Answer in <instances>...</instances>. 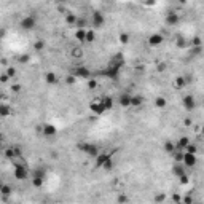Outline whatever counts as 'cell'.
Here are the masks:
<instances>
[{
	"label": "cell",
	"instance_id": "obj_1",
	"mask_svg": "<svg viewBox=\"0 0 204 204\" xmlns=\"http://www.w3.org/2000/svg\"><path fill=\"white\" fill-rule=\"evenodd\" d=\"M78 150H82L83 153H86L88 156H92V158H96L99 155V148L94 145V144H78Z\"/></svg>",
	"mask_w": 204,
	"mask_h": 204
},
{
	"label": "cell",
	"instance_id": "obj_2",
	"mask_svg": "<svg viewBox=\"0 0 204 204\" xmlns=\"http://www.w3.org/2000/svg\"><path fill=\"white\" fill-rule=\"evenodd\" d=\"M13 176L18 180H24L27 177V164H13Z\"/></svg>",
	"mask_w": 204,
	"mask_h": 204
},
{
	"label": "cell",
	"instance_id": "obj_3",
	"mask_svg": "<svg viewBox=\"0 0 204 204\" xmlns=\"http://www.w3.org/2000/svg\"><path fill=\"white\" fill-rule=\"evenodd\" d=\"M37 26V18L34 15H27L26 18H22V21H21V27L24 30H30V29H34Z\"/></svg>",
	"mask_w": 204,
	"mask_h": 204
},
{
	"label": "cell",
	"instance_id": "obj_4",
	"mask_svg": "<svg viewBox=\"0 0 204 204\" xmlns=\"http://www.w3.org/2000/svg\"><path fill=\"white\" fill-rule=\"evenodd\" d=\"M104 22H105V18H104V15L101 13V11H94V13H92V16H91V26L96 27V29H99V27L104 26Z\"/></svg>",
	"mask_w": 204,
	"mask_h": 204
},
{
	"label": "cell",
	"instance_id": "obj_5",
	"mask_svg": "<svg viewBox=\"0 0 204 204\" xmlns=\"http://www.w3.org/2000/svg\"><path fill=\"white\" fill-rule=\"evenodd\" d=\"M89 110L94 115H102L104 112H105V107H104V104L101 102V99H96V101H92L89 104Z\"/></svg>",
	"mask_w": 204,
	"mask_h": 204
},
{
	"label": "cell",
	"instance_id": "obj_6",
	"mask_svg": "<svg viewBox=\"0 0 204 204\" xmlns=\"http://www.w3.org/2000/svg\"><path fill=\"white\" fill-rule=\"evenodd\" d=\"M182 164L187 166V168H191V166L196 164V153H183V159H182Z\"/></svg>",
	"mask_w": 204,
	"mask_h": 204
},
{
	"label": "cell",
	"instance_id": "obj_7",
	"mask_svg": "<svg viewBox=\"0 0 204 204\" xmlns=\"http://www.w3.org/2000/svg\"><path fill=\"white\" fill-rule=\"evenodd\" d=\"M73 75H75L77 78H89L91 72H89V69H86L85 65H78L77 69L73 70Z\"/></svg>",
	"mask_w": 204,
	"mask_h": 204
},
{
	"label": "cell",
	"instance_id": "obj_8",
	"mask_svg": "<svg viewBox=\"0 0 204 204\" xmlns=\"http://www.w3.org/2000/svg\"><path fill=\"white\" fill-rule=\"evenodd\" d=\"M18 155H22V152H21V148L16 147V145H13V147H10V148H7V150H5V156H7L8 159H13V158L18 156Z\"/></svg>",
	"mask_w": 204,
	"mask_h": 204
},
{
	"label": "cell",
	"instance_id": "obj_9",
	"mask_svg": "<svg viewBox=\"0 0 204 204\" xmlns=\"http://www.w3.org/2000/svg\"><path fill=\"white\" fill-rule=\"evenodd\" d=\"M166 24H168V26H176V24H179V13L169 11V13L166 15Z\"/></svg>",
	"mask_w": 204,
	"mask_h": 204
},
{
	"label": "cell",
	"instance_id": "obj_10",
	"mask_svg": "<svg viewBox=\"0 0 204 204\" xmlns=\"http://www.w3.org/2000/svg\"><path fill=\"white\" fill-rule=\"evenodd\" d=\"M42 132H43V135H46V137H53V135H56L58 129L54 125H45L42 129Z\"/></svg>",
	"mask_w": 204,
	"mask_h": 204
},
{
	"label": "cell",
	"instance_id": "obj_11",
	"mask_svg": "<svg viewBox=\"0 0 204 204\" xmlns=\"http://www.w3.org/2000/svg\"><path fill=\"white\" fill-rule=\"evenodd\" d=\"M131 94H128V92H123V94L118 97V104L121 107H129L131 105Z\"/></svg>",
	"mask_w": 204,
	"mask_h": 204
},
{
	"label": "cell",
	"instance_id": "obj_12",
	"mask_svg": "<svg viewBox=\"0 0 204 204\" xmlns=\"http://www.w3.org/2000/svg\"><path fill=\"white\" fill-rule=\"evenodd\" d=\"M163 35L161 34H153V35H150V38H148V42H150V45L152 46H158V45H161L163 43Z\"/></svg>",
	"mask_w": 204,
	"mask_h": 204
},
{
	"label": "cell",
	"instance_id": "obj_13",
	"mask_svg": "<svg viewBox=\"0 0 204 204\" xmlns=\"http://www.w3.org/2000/svg\"><path fill=\"white\" fill-rule=\"evenodd\" d=\"M183 105H185V109H187L188 110V112H190V110H193L195 109V97L193 96H185L183 97Z\"/></svg>",
	"mask_w": 204,
	"mask_h": 204
},
{
	"label": "cell",
	"instance_id": "obj_14",
	"mask_svg": "<svg viewBox=\"0 0 204 204\" xmlns=\"http://www.w3.org/2000/svg\"><path fill=\"white\" fill-rule=\"evenodd\" d=\"M110 155H112V153H101V152H99V155L96 156V168H101L102 163L105 161Z\"/></svg>",
	"mask_w": 204,
	"mask_h": 204
},
{
	"label": "cell",
	"instance_id": "obj_15",
	"mask_svg": "<svg viewBox=\"0 0 204 204\" xmlns=\"http://www.w3.org/2000/svg\"><path fill=\"white\" fill-rule=\"evenodd\" d=\"M101 102L104 104V107H105V110H110L113 107V99L110 96H102L101 97Z\"/></svg>",
	"mask_w": 204,
	"mask_h": 204
},
{
	"label": "cell",
	"instance_id": "obj_16",
	"mask_svg": "<svg viewBox=\"0 0 204 204\" xmlns=\"http://www.w3.org/2000/svg\"><path fill=\"white\" fill-rule=\"evenodd\" d=\"M11 115V107L10 105H7V104H2L0 102V116H10Z\"/></svg>",
	"mask_w": 204,
	"mask_h": 204
},
{
	"label": "cell",
	"instance_id": "obj_17",
	"mask_svg": "<svg viewBox=\"0 0 204 204\" xmlns=\"http://www.w3.org/2000/svg\"><path fill=\"white\" fill-rule=\"evenodd\" d=\"M77 15H73V13H67L65 15V22L69 24V26H75V22H77Z\"/></svg>",
	"mask_w": 204,
	"mask_h": 204
},
{
	"label": "cell",
	"instance_id": "obj_18",
	"mask_svg": "<svg viewBox=\"0 0 204 204\" xmlns=\"http://www.w3.org/2000/svg\"><path fill=\"white\" fill-rule=\"evenodd\" d=\"M142 102H144V97L142 96H132L131 97V105L132 107H140Z\"/></svg>",
	"mask_w": 204,
	"mask_h": 204
},
{
	"label": "cell",
	"instance_id": "obj_19",
	"mask_svg": "<svg viewBox=\"0 0 204 204\" xmlns=\"http://www.w3.org/2000/svg\"><path fill=\"white\" fill-rule=\"evenodd\" d=\"M46 83H48V85H56V83H58V77H56V73H53V72L46 73Z\"/></svg>",
	"mask_w": 204,
	"mask_h": 204
},
{
	"label": "cell",
	"instance_id": "obj_20",
	"mask_svg": "<svg viewBox=\"0 0 204 204\" xmlns=\"http://www.w3.org/2000/svg\"><path fill=\"white\" fill-rule=\"evenodd\" d=\"M11 193H13V190H11V187H10V185H2V188H0V195H3L5 198H7V196H10Z\"/></svg>",
	"mask_w": 204,
	"mask_h": 204
},
{
	"label": "cell",
	"instance_id": "obj_21",
	"mask_svg": "<svg viewBox=\"0 0 204 204\" xmlns=\"http://www.w3.org/2000/svg\"><path fill=\"white\" fill-rule=\"evenodd\" d=\"M101 168H104V169H107V171H110V169H112L113 168V159H112V155H110L107 159H105V161H104L102 163V166H101Z\"/></svg>",
	"mask_w": 204,
	"mask_h": 204
},
{
	"label": "cell",
	"instance_id": "obj_22",
	"mask_svg": "<svg viewBox=\"0 0 204 204\" xmlns=\"http://www.w3.org/2000/svg\"><path fill=\"white\" fill-rule=\"evenodd\" d=\"M190 142V139L188 137H180V140L177 142V145H176V148H179V150H183L185 147H187V144Z\"/></svg>",
	"mask_w": 204,
	"mask_h": 204
},
{
	"label": "cell",
	"instance_id": "obj_23",
	"mask_svg": "<svg viewBox=\"0 0 204 204\" xmlns=\"http://www.w3.org/2000/svg\"><path fill=\"white\" fill-rule=\"evenodd\" d=\"M166 104H168L166 97H156V99H155V105H156L158 109H164Z\"/></svg>",
	"mask_w": 204,
	"mask_h": 204
},
{
	"label": "cell",
	"instance_id": "obj_24",
	"mask_svg": "<svg viewBox=\"0 0 204 204\" xmlns=\"http://www.w3.org/2000/svg\"><path fill=\"white\" fill-rule=\"evenodd\" d=\"M174 174H176L177 177H180V176H183V174H185L182 163H179V164H176V166H174Z\"/></svg>",
	"mask_w": 204,
	"mask_h": 204
},
{
	"label": "cell",
	"instance_id": "obj_25",
	"mask_svg": "<svg viewBox=\"0 0 204 204\" xmlns=\"http://www.w3.org/2000/svg\"><path fill=\"white\" fill-rule=\"evenodd\" d=\"M94 40H96V32L94 30H86L85 42H94Z\"/></svg>",
	"mask_w": 204,
	"mask_h": 204
},
{
	"label": "cell",
	"instance_id": "obj_26",
	"mask_svg": "<svg viewBox=\"0 0 204 204\" xmlns=\"http://www.w3.org/2000/svg\"><path fill=\"white\" fill-rule=\"evenodd\" d=\"M85 35H86V30L85 29H78L77 32H75L77 40H80V42H85Z\"/></svg>",
	"mask_w": 204,
	"mask_h": 204
},
{
	"label": "cell",
	"instance_id": "obj_27",
	"mask_svg": "<svg viewBox=\"0 0 204 204\" xmlns=\"http://www.w3.org/2000/svg\"><path fill=\"white\" fill-rule=\"evenodd\" d=\"M70 56L72 58H82L83 53H82V49H80V48H73L72 51H70Z\"/></svg>",
	"mask_w": 204,
	"mask_h": 204
},
{
	"label": "cell",
	"instance_id": "obj_28",
	"mask_svg": "<svg viewBox=\"0 0 204 204\" xmlns=\"http://www.w3.org/2000/svg\"><path fill=\"white\" fill-rule=\"evenodd\" d=\"M183 150H185V152H188V153H196V152H198V148H196V145H193V144H190V142H188L187 147H185Z\"/></svg>",
	"mask_w": 204,
	"mask_h": 204
},
{
	"label": "cell",
	"instance_id": "obj_29",
	"mask_svg": "<svg viewBox=\"0 0 204 204\" xmlns=\"http://www.w3.org/2000/svg\"><path fill=\"white\" fill-rule=\"evenodd\" d=\"M185 83H187V80H185L183 77H179V78H176V86H177V88H183V86H185Z\"/></svg>",
	"mask_w": 204,
	"mask_h": 204
},
{
	"label": "cell",
	"instance_id": "obj_30",
	"mask_svg": "<svg viewBox=\"0 0 204 204\" xmlns=\"http://www.w3.org/2000/svg\"><path fill=\"white\" fill-rule=\"evenodd\" d=\"M34 177L45 179V169H43V168H40V169H35V172H34Z\"/></svg>",
	"mask_w": 204,
	"mask_h": 204
},
{
	"label": "cell",
	"instance_id": "obj_31",
	"mask_svg": "<svg viewBox=\"0 0 204 204\" xmlns=\"http://www.w3.org/2000/svg\"><path fill=\"white\" fill-rule=\"evenodd\" d=\"M164 150L168 152V153H171V155H172V153H174V150H176V147L172 145L171 142H166V144H164Z\"/></svg>",
	"mask_w": 204,
	"mask_h": 204
},
{
	"label": "cell",
	"instance_id": "obj_32",
	"mask_svg": "<svg viewBox=\"0 0 204 204\" xmlns=\"http://www.w3.org/2000/svg\"><path fill=\"white\" fill-rule=\"evenodd\" d=\"M120 42L123 43V45H126V43L129 42V35H128L126 32H123V34H120Z\"/></svg>",
	"mask_w": 204,
	"mask_h": 204
},
{
	"label": "cell",
	"instance_id": "obj_33",
	"mask_svg": "<svg viewBox=\"0 0 204 204\" xmlns=\"http://www.w3.org/2000/svg\"><path fill=\"white\" fill-rule=\"evenodd\" d=\"M34 48L37 49V51H42V49L45 48V43H43L42 40H38V42H35V43H34Z\"/></svg>",
	"mask_w": 204,
	"mask_h": 204
},
{
	"label": "cell",
	"instance_id": "obj_34",
	"mask_svg": "<svg viewBox=\"0 0 204 204\" xmlns=\"http://www.w3.org/2000/svg\"><path fill=\"white\" fill-rule=\"evenodd\" d=\"M7 75H8L10 78H13V77L16 75V69H15V67H8V69H7Z\"/></svg>",
	"mask_w": 204,
	"mask_h": 204
},
{
	"label": "cell",
	"instance_id": "obj_35",
	"mask_svg": "<svg viewBox=\"0 0 204 204\" xmlns=\"http://www.w3.org/2000/svg\"><path fill=\"white\" fill-rule=\"evenodd\" d=\"M75 82H77V77H75V75H69V77L65 78V83H67V85H73Z\"/></svg>",
	"mask_w": 204,
	"mask_h": 204
},
{
	"label": "cell",
	"instance_id": "obj_36",
	"mask_svg": "<svg viewBox=\"0 0 204 204\" xmlns=\"http://www.w3.org/2000/svg\"><path fill=\"white\" fill-rule=\"evenodd\" d=\"M11 91L13 92H21V85H13L11 86Z\"/></svg>",
	"mask_w": 204,
	"mask_h": 204
},
{
	"label": "cell",
	"instance_id": "obj_37",
	"mask_svg": "<svg viewBox=\"0 0 204 204\" xmlns=\"http://www.w3.org/2000/svg\"><path fill=\"white\" fill-rule=\"evenodd\" d=\"M8 80H10V77L7 75V73H3V75H0V82H2V83H7Z\"/></svg>",
	"mask_w": 204,
	"mask_h": 204
},
{
	"label": "cell",
	"instance_id": "obj_38",
	"mask_svg": "<svg viewBox=\"0 0 204 204\" xmlns=\"http://www.w3.org/2000/svg\"><path fill=\"white\" fill-rule=\"evenodd\" d=\"M88 86H89V88H91V89H94V88H96V86H97V83L94 82V80H89V82H88Z\"/></svg>",
	"mask_w": 204,
	"mask_h": 204
},
{
	"label": "cell",
	"instance_id": "obj_39",
	"mask_svg": "<svg viewBox=\"0 0 204 204\" xmlns=\"http://www.w3.org/2000/svg\"><path fill=\"white\" fill-rule=\"evenodd\" d=\"M27 61H29V56H27V54H22V56L19 58V62H27Z\"/></svg>",
	"mask_w": 204,
	"mask_h": 204
},
{
	"label": "cell",
	"instance_id": "obj_40",
	"mask_svg": "<svg viewBox=\"0 0 204 204\" xmlns=\"http://www.w3.org/2000/svg\"><path fill=\"white\" fill-rule=\"evenodd\" d=\"M164 199H166V196H164V195H159V196H156V198H155V201H156V202H161V201H164Z\"/></svg>",
	"mask_w": 204,
	"mask_h": 204
},
{
	"label": "cell",
	"instance_id": "obj_41",
	"mask_svg": "<svg viewBox=\"0 0 204 204\" xmlns=\"http://www.w3.org/2000/svg\"><path fill=\"white\" fill-rule=\"evenodd\" d=\"M193 43H195V45H196V46H201V40H199V38H198V37H196V38L193 40Z\"/></svg>",
	"mask_w": 204,
	"mask_h": 204
},
{
	"label": "cell",
	"instance_id": "obj_42",
	"mask_svg": "<svg viewBox=\"0 0 204 204\" xmlns=\"http://www.w3.org/2000/svg\"><path fill=\"white\" fill-rule=\"evenodd\" d=\"M126 201H128L126 196H120V198H118V202H126Z\"/></svg>",
	"mask_w": 204,
	"mask_h": 204
},
{
	"label": "cell",
	"instance_id": "obj_43",
	"mask_svg": "<svg viewBox=\"0 0 204 204\" xmlns=\"http://www.w3.org/2000/svg\"><path fill=\"white\" fill-rule=\"evenodd\" d=\"M185 125L190 126V125H191V120H190V118H187V120H185Z\"/></svg>",
	"mask_w": 204,
	"mask_h": 204
},
{
	"label": "cell",
	"instance_id": "obj_44",
	"mask_svg": "<svg viewBox=\"0 0 204 204\" xmlns=\"http://www.w3.org/2000/svg\"><path fill=\"white\" fill-rule=\"evenodd\" d=\"M147 5H155V0H147Z\"/></svg>",
	"mask_w": 204,
	"mask_h": 204
},
{
	"label": "cell",
	"instance_id": "obj_45",
	"mask_svg": "<svg viewBox=\"0 0 204 204\" xmlns=\"http://www.w3.org/2000/svg\"><path fill=\"white\" fill-rule=\"evenodd\" d=\"M2 101H3V94L0 92V102H2Z\"/></svg>",
	"mask_w": 204,
	"mask_h": 204
},
{
	"label": "cell",
	"instance_id": "obj_46",
	"mask_svg": "<svg viewBox=\"0 0 204 204\" xmlns=\"http://www.w3.org/2000/svg\"><path fill=\"white\" fill-rule=\"evenodd\" d=\"M2 139H3V134H2V132H0V142H2Z\"/></svg>",
	"mask_w": 204,
	"mask_h": 204
},
{
	"label": "cell",
	"instance_id": "obj_47",
	"mask_svg": "<svg viewBox=\"0 0 204 204\" xmlns=\"http://www.w3.org/2000/svg\"><path fill=\"white\" fill-rule=\"evenodd\" d=\"M2 185H3V183H2V182H0V188H2Z\"/></svg>",
	"mask_w": 204,
	"mask_h": 204
},
{
	"label": "cell",
	"instance_id": "obj_48",
	"mask_svg": "<svg viewBox=\"0 0 204 204\" xmlns=\"http://www.w3.org/2000/svg\"><path fill=\"white\" fill-rule=\"evenodd\" d=\"M0 150H2V145H0Z\"/></svg>",
	"mask_w": 204,
	"mask_h": 204
}]
</instances>
